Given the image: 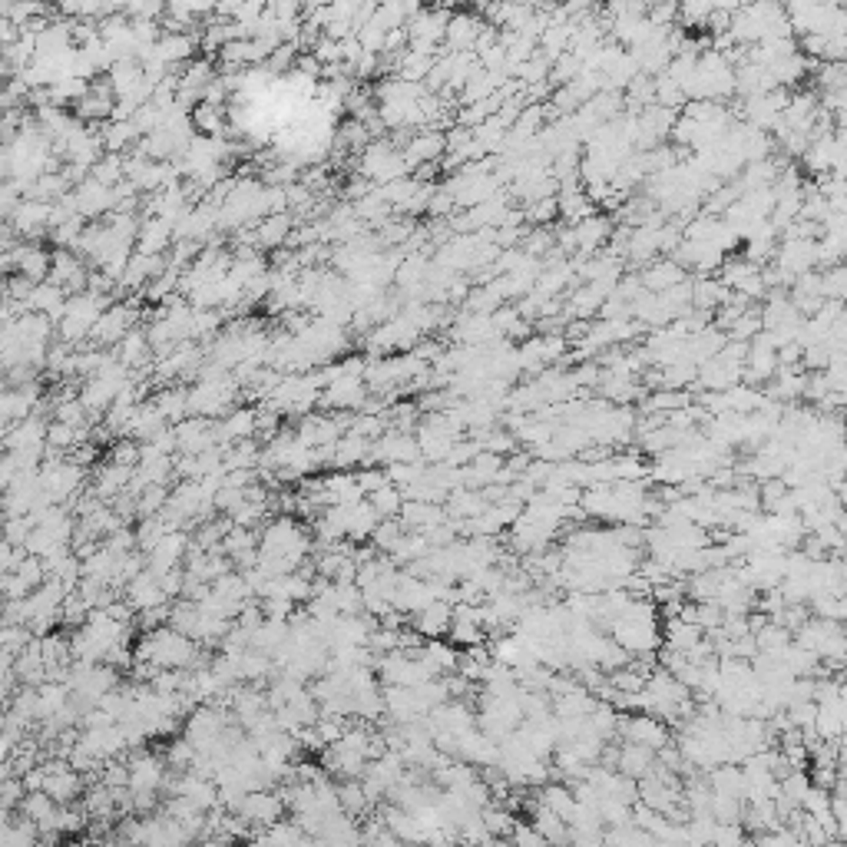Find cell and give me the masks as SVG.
<instances>
[{
    "mask_svg": "<svg viewBox=\"0 0 847 847\" xmlns=\"http://www.w3.org/2000/svg\"><path fill=\"white\" fill-rule=\"evenodd\" d=\"M407 173H411V169H407V163H404V152L394 150L388 140H378V142H368V146H364L361 175H364V179H371L374 185L391 183V179H398V175H407Z\"/></svg>",
    "mask_w": 847,
    "mask_h": 847,
    "instance_id": "1",
    "label": "cell"
},
{
    "mask_svg": "<svg viewBox=\"0 0 847 847\" xmlns=\"http://www.w3.org/2000/svg\"><path fill=\"white\" fill-rule=\"evenodd\" d=\"M616 732H620L626 741H636V745H646V749L659 751L663 745H669V728L663 725V718L659 715H632V718H622L620 725H616Z\"/></svg>",
    "mask_w": 847,
    "mask_h": 847,
    "instance_id": "2",
    "label": "cell"
},
{
    "mask_svg": "<svg viewBox=\"0 0 847 847\" xmlns=\"http://www.w3.org/2000/svg\"><path fill=\"white\" fill-rule=\"evenodd\" d=\"M483 17L480 13H467V11H454L450 21H447L444 30V50L447 54H457V50H474L477 44L480 30H483Z\"/></svg>",
    "mask_w": 847,
    "mask_h": 847,
    "instance_id": "3",
    "label": "cell"
},
{
    "mask_svg": "<svg viewBox=\"0 0 847 847\" xmlns=\"http://www.w3.org/2000/svg\"><path fill=\"white\" fill-rule=\"evenodd\" d=\"M404 163L407 169H417L421 163H441V156L447 152L444 133L441 130H421L414 133L411 140L404 142Z\"/></svg>",
    "mask_w": 847,
    "mask_h": 847,
    "instance_id": "4",
    "label": "cell"
},
{
    "mask_svg": "<svg viewBox=\"0 0 847 847\" xmlns=\"http://www.w3.org/2000/svg\"><path fill=\"white\" fill-rule=\"evenodd\" d=\"M450 616H454V606L444 603V599H434V603H427L424 609L414 612V629H417V636L441 639L450 629Z\"/></svg>",
    "mask_w": 847,
    "mask_h": 847,
    "instance_id": "5",
    "label": "cell"
},
{
    "mask_svg": "<svg viewBox=\"0 0 847 847\" xmlns=\"http://www.w3.org/2000/svg\"><path fill=\"white\" fill-rule=\"evenodd\" d=\"M130 328H133V308L130 304H113V308H107V312L97 318V325H93L90 335L97 338V341H103V345H113V341H123V335H126Z\"/></svg>",
    "mask_w": 847,
    "mask_h": 847,
    "instance_id": "6",
    "label": "cell"
},
{
    "mask_svg": "<svg viewBox=\"0 0 847 847\" xmlns=\"http://www.w3.org/2000/svg\"><path fill=\"white\" fill-rule=\"evenodd\" d=\"M639 282L646 292H665V288L685 282V272H682V265L672 259H665V261L652 259V261H646V269L639 272Z\"/></svg>",
    "mask_w": 847,
    "mask_h": 847,
    "instance_id": "7",
    "label": "cell"
},
{
    "mask_svg": "<svg viewBox=\"0 0 847 847\" xmlns=\"http://www.w3.org/2000/svg\"><path fill=\"white\" fill-rule=\"evenodd\" d=\"M616 768H620V774H626V778H646V774L655 768V751L646 749V745H636V741H626L620 749V755H616Z\"/></svg>",
    "mask_w": 847,
    "mask_h": 847,
    "instance_id": "8",
    "label": "cell"
},
{
    "mask_svg": "<svg viewBox=\"0 0 847 847\" xmlns=\"http://www.w3.org/2000/svg\"><path fill=\"white\" fill-rule=\"evenodd\" d=\"M255 421H259V411H252V407L232 411L226 421L216 427V437H218V441H226V444H235V441L255 437Z\"/></svg>",
    "mask_w": 847,
    "mask_h": 847,
    "instance_id": "9",
    "label": "cell"
},
{
    "mask_svg": "<svg viewBox=\"0 0 847 847\" xmlns=\"http://www.w3.org/2000/svg\"><path fill=\"white\" fill-rule=\"evenodd\" d=\"M169 239H173V222H166V218H150L140 232L136 252H142V255H163Z\"/></svg>",
    "mask_w": 847,
    "mask_h": 847,
    "instance_id": "10",
    "label": "cell"
},
{
    "mask_svg": "<svg viewBox=\"0 0 847 847\" xmlns=\"http://www.w3.org/2000/svg\"><path fill=\"white\" fill-rule=\"evenodd\" d=\"M292 216L288 212H272L259 222V245L261 249H275L282 245L285 239H292Z\"/></svg>",
    "mask_w": 847,
    "mask_h": 847,
    "instance_id": "11",
    "label": "cell"
},
{
    "mask_svg": "<svg viewBox=\"0 0 847 847\" xmlns=\"http://www.w3.org/2000/svg\"><path fill=\"white\" fill-rule=\"evenodd\" d=\"M728 298V288L722 282H715V278H696L692 282V308H698V312H715L718 304Z\"/></svg>",
    "mask_w": 847,
    "mask_h": 847,
    "instance_id": "12",
    "label": "cell"
},
{
    "mask_svg": "<svg viewBox=\"0 0 847 847\" xmlns=\"http://www.w3.org/2000/svg\"><path fill=\"white\" fill-rule=\"evenodd\" d=\"M368 503L374 507V510H378L381 520H388V517H398V510H401V503H404V493L394 487L391 480H384L381 487L371 490Z\"/></svg>",
    "mask_w": 847,
    "mask_h": 847,
    "instance_id": "13",
    "label": "cell"
},
{
    "mask_svg": "<svg viewBox=\"0 0 847 847\" xmlns=\"http://www.w3.org/2000/svg\"><path fill=\"white\" fill-rule=\"evenodd\" d=\"M146 361H150V338L142 335V331H133V335L126 331L120 345V364L130 371V368L146 364Z\"/></svg>",
    "mask_w": 847,
    "mask_h": 847,
    "instance_id": "14",
    "label": "cell"
},
{
    "mask_svg": "<svg viewBox=\"0 0 847 847\" xmlns=\"http://www.w3.org/2000/svg\"><path fill=\"white\" fill-rule=\"evenodd\" d=\"M152 404H156V411L163 414L166 424H179L185 417V411H189V391L169 388V391H163Z\"/></svg>",
    "mask_w": 847,
    "mask_h": 847,
    "instance_id": "15",
    "label": "cell"
},
{
    "mask_svg": "<svg viewBox=\"0 0 847 847\" xmlns=\"http://www.w3.org/2000/svg\"><path fill=\"white\" fill-rule=\"evenodd\" d=\"M536 801L543 804V808H550V811H556V815L566 821V817H569V811H573V804H576V794L569 791L566 784H546Z\"/></svg>",
    "mask_w": 847,
    "mask_h": 847,
    "instance_id": "16",
    "label": "cell"
},
{
    "mask_svg": "<svg viewBox=\"0 0 847 847\" xmlns=\"http://www.w3.org/2000/svg\"><path fill=\"white\" fill-rule=\"evenodd\" d=\"M192 758H196V745L189 739H173L169 741V749H166V765L169 768H175V772H185L189 765H192Z\"/></svg>",
    "mask_w": 847,
    "mask_h": 847,
    "instance_id": "17",
    "label": "cell"
},
{
    "mask_svg": "<svg viewBox=\"0 0 847 847\" xmlns=\"http://www.w3.org/2000/svg\"><path fill=\"white\" fill-rule=\"evenodd\" d=\"M560 216L556 212V196H546V199H536V202H526V209H523V218H526V226H550L553 218Z\"/></svg>",
    "mask_w": 847,
    "mask_h": 847,
    "instance_id": "18",
    "label": "cell"
},
{
    "mask_svg": "<svg viewBox=\"0 0 847 847\" xmlns=\"http://www.w3.org/2000/svg\"><path fill=\"white\" fill-rule=\"evenodd\" d=\"M454 209H457L454 199L447 196L444 189H434V192H431V199H427V209H424V212H427V216H434V218H447V216H454Z\"/></svg>",
    "mask_w": 847,
    "mask_h": 847,
    "instance_id": "19",
    "label": "cell"
},
{
    "mask_svg": "<svg viewBox=\"0 0 847 847\" xmlns=\"http://www.w3.org/2000/svg\"><path fill=\"white\" fill-rule=\"evenodd\" d=\"M109 460H113V464H123V467H136V464H140V447L130 444V441H123V444L113 447Z\"/></svg>",
    "mask_w": 847,
    "mask_h": 847,
    "instance_id": "20",
    "label": "cell"
},
{
    "mask_svg": "<svg viewBox=\"0 0 847 847\" xmlns=\"http://www.w3.org/2000/svg\"><path fill=\"white\" fill-rule=\"evenodd\" d=\"M434 7H441V11L454 13V11H464L467 7V0H434Z\"/></svg>",
    "mask_w": 847,
    "mask_h": 847,
    "instance_id": "21",
    "label": "cell"
},
{
    "mask_svg": "<svg viewBox=\"0 0 847 847\" xmlns=\"http://www.w3.org/2000/svg\"><path fill=\"white\" fill-rule=\"evenodd\" d=\"M467 4H474L477 11H483V7H487V4H493V0H467Z\"/></svg>",
    "mask_w": 847,
    "mask_h": 847,
    "instance_id": "22",
    "label": "cell"
}]
</instances>
